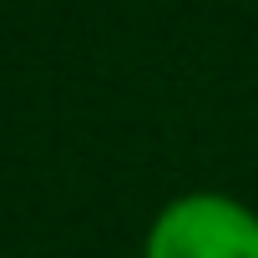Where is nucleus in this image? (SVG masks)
Listing matches in <instances>:
<instances>
[{
    "label": "nucleus",
    "mask_w": 258,
    "mask_h": 258,
    "mask_svg": "<svg viewBox=\"0 0 258 258\" xmlns=\"http://www.w3.org/2000/svg\"><path fill=\"white\" fill-rule=\"evenodd\" d=\"M137 258H258V208L223 187L172 192L147 218Z\"/></svg>",
    "instance_id": "nucleus-1"
}]
</instances>
